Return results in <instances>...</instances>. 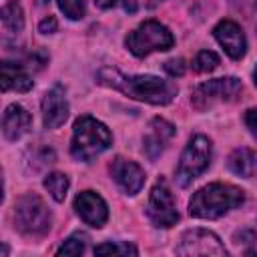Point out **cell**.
I'll use <instances>...</instances> for the list:
<instances>
[{
  "label": "cell",
  "instance_id": "14",
  "mask_svg": "<svg viewBox=\"0 0 257 257\" xmlns=\"http://www.w3.org/2000/svg\"><path fill=\"white\" fill-rule=\"evenodd\" d=\"M32 122L30 112L20 104H10L2 118V133L8 141H18L24 133H28Z\"/></svg>",
  "mask_w": 257,
  "mask_h": 257
},
{
  "label": "cell",
  "instance_id": "9",
  "mask_svg": "<svg viewBox=\"0 0 257 257\" xmlns=\"http://www.w3.org/2000/svg\"><path fill=\"white\" fill-rule=\"evenodd\" d=\"M147 215L153 221L155 227H173L179 221V211L173 199V193L169 191V187L165 185V181H159L153 189H151V197H149V207H147Z\"/></svg>",
  "mask_w": 257,
  "mask_h": 257
},
{
  "label": "cell",
  "instance_id": "8",
  "mask_svg": "<svg viewBox=\"0 0 257 257\" xmlns=\"http://www.w3.org/2000/svg\"><path fill=\"white\" fill-rule=\"evenodd\" d=\"M177 253L183 257H223L227 255L221 239L207 229H191L181 237Z\"/></svg>",
  "mask_w": 257,
  "mask_h": 257
},
{
  "label": "cell",
  "instance_id": "30",
  "mask_svg": "<svg viewBox=\"0 0 257 257\" xmlns=\"http://www.w3.org/2000/svg\"><path fill=\"white\" fill-rule=\"evenodd\" d=\"M157 2H161V0H153V4H157Z\"/></svg>",
  "mask_w": 257,
  "mask_h": 257
},
{
  "label": "cell",
  "instance_id": "19",
  "mask_svg": "<svg viewBox=\"0 0 257 257\" xmlns=\"http://www.w3.org/2000/svg\"><path fill=\"white\" fill-rule=\"evenodd\" d=\"M44 189L52 195L54 201L60 203V201H64L66 191H68V177L62 173H50L44 179Z\"/></svg>",
  "mask_w": 257,
  "mask_h": 257
},
{
  "label": "cell",
  "instance_id": "2",
  "mask_svg": "<svg viewBox=\"0 0 257 257\" xmlns=\"http://www.w3.org/2000/svg\"><path fill=\"white\" fill-rule=\"evenodd\" d=\"M245 201L243 189L225 183H211L199 189L189 201V213L197 219H219Z\"/></svg>",
  "mask_w": 257,
  "mask_h": 257
},
{
  "label": "cell",
  "instance_id": "21",
  "mask_svg": "<svg viewBox=\"0 0 257 257\" xmlns=\"http://www.w3.org/2000/svg\"><path fill=\"white\" fill-rule=\"evenodd\" d=\"M137 255V247L131 245V243H124V241H118V243H102V245H96L94 247V255Z\"/></svg>",
  "mask_w": 257,
  "mask_h": 257
},
{
  "label": "cell",
  "instance_id": "5",
  "mask_svg": "<svg viewBox=\"0 0 257 257\" xmlns=\"http://www.w3.org/2000/svg\"><path fill=\"white\" fill-rule=\"evenodd\" d=\"M124 44L135 56H147L157 50H169L175 44V38L165 24L157 20H147L133 32H128Z\"/></svg>",
  "mask_w": 257,
  "mask_h": 257
},
{
  "label": "cell",
  "instance_id": "7",
  "mask_svg": "<svg viewBox=\"0 0 257 257\" xmlns=\"http://www.w3.org/2000/svg\"><path fill=\"white\" fill-rule=\"evenodd\" d=\"M239 94H241V80L235 76H223L199 84L191 94V102L197 110H205L217 102H231Z\"/></svg>",
  "mask_w": 257,
  "mask_h": 257
},
{
  "label": "cell",
  "instance_id": "4",
  "mask_svg": "<svg viewBox=\"0 0 257 257\" xmlns=\"http://www.w3.org/2000/svg\"><path fill=\"white\" fill-rule=\"evenodd\" d=\"M14 223L16 229L30 237H40L50 229L52 215L44 201L36 195H24L16 201L14 207Z\"/></svg>",
  "mask_w": 257,
  "mask_h": 257
},
{
  "label": "cell",
  "instance_id": "28",
  "mask_svg": "<svg viewBox=\"0 0 257 257\" xmlns=\"http://www.w3.org/2000/svg\"><path fill=\"white\" fill-rule=\"evenodd\" d=\"M255 243L257 241V235L253 233V231H249V229H245V231H241V233H237L235 235V243Z\"/></svg>",
  "mask_w": 257,
  "mask_h": 257
},
{
  "label": "cell",
  "instance_id": "13",
  "mask_svg": "<svg viewBox=\"0 0 257 257\" xmlns=\"http://www.w3.org/2000/svg\"><path fill=\"white\" fill-rule=\"evenodd\" d=\"M68 116V102L62 86H52L42 98V122L46 128H58Z\"/></svg>",
  "mask_w": 257,
  "mask_h": 257
},
{
  "label": "cell",
  "instance_id": "12",
  "mask_svg": "<svg viewBox=\"0 0 257 257\" xmlns=\"http://www.w3.org/2000/svg\"><path fill=\"white\" fill-rule=\"evenodd\" d=\"M215 38L219 40V44L225 48V52L233 58L239 60L245 56L247 50V42H245V34L241 30V26L233 20H221L215 28H213Z\"/></svg>",
  "mask_w": 257,
  "mask_h": 257
},
{
  "label": "cell",
  "instance_id": "22",
  "mask_svg": "<svg viewBox=\"0 0 257 257\" xmlns=\"http://www.w3.org/2000/svg\"><path fill=\"white\" fill-rule=\"evenodd\" d=\"M219 66V56L213 50H201L193 60V70L197 72H211Z\"/></svg>",
  "mask_w": 257,
  "mask_h": 257
},
{
  "label": "cell",
  "instance_id": "3",
  "mask_svg": "<svg viewBox=\"0 0 257 257\" xmlns=\"http://www.w3.org/2000/svg\"><path fill=\"white\" fill-rule=\"evenodd\" d=\"M112 143L110 131L96 120L90 114H84L76 118L74 131H72V143H70V153L76 161H92L96 155L104 153Z\"/></svg>",
  "mask_w": 257,
  "mask_h": 257
},
{
  "label": "cell",
  "instance_id": "26",
  "mask_svg": "<svg viewBox=\"0 0 257 257\" xmlns=\"http://www.w3.org/2000/svg\"><path fill=\"white\" fill-rule=\"evenodd\" d=\"M56 28H58V24H56V18H54V16H48V18H44V20L38 24V30H40L42 34H52V32H56Z\"/></svg>",
  "mask_w": 257,
  "mask_h": 257
},
{
  "label": "cell",
  "instance_id": "24",
  "mask_svg": "<svg viewBox=\"0 0 257 257\" xmlns=\"http://www.w3.org/2000/svg\"><path fill=\"white\" fill-rule=\"evenodd\" d=\"M96 6L100 8H114V6H122L124 12H135L139 6V0H94Z\"/></svg>",
  "mask_w": 257,
  "mask_h": 257
},
{
  "label": "cell",
  "instance_id": "17",
  "mask_svg": "<svg viewBox=\"0 0 257 257\" xmlns=\"http://www.w3.org/2000/svg\"><path fill=\"white\" fill-rule=\"evenodd\" d=\"M227 167L239 177H247V179L255 177L257 175V153L247 147L235 149L227 159Z\"/></svg>",
  "mask_w": 257,
  "mask_h": 257
},
{
  "label": "cell",
  "instance_id": "25",
  "mask_svg": "<svg viewBox=\"0 0 257 257\" xmlns=\"http://www.w3.org/2000/svg\"><path fill=\"white\" fill-rule=\"evenodd\" d=\"M165 70L171 74V76H181L185 72V60L183 58H175V60H169L165 64Z\"/></svg>",
  "mask_w": 257,
  "mask_h": 257
},
{
  "label": "cell",
  "instance_id": "6",
  "mask_svg": "<svg viewBox=\"0 0 257 257\" xmlns=\"http://www.w3.org/2000/svg\"><path fill=\"white\" fill-rule=\"evenodd\" d=\"M211 163V141L203 135H195L189 145L185 147L179 167H177V181L181 187L191 185L199 175L207 171Z\"/></svg>",
  "mask_w": 257,
  "mask_h": 257
},
{
  "label": "cell",
  "instance_id": "1",
  "mask_svg": "<svg viewBox=\"0 0 257 257\" xmlns=\"http://www.w3.org/2000/svg\"><path fill=\"white\" fill-rule=\"evenodd\" d=\"M98 82L104 86H110L114 90H120L122 94L143 100L149 104H169L177 96V86L171 80L151 76V74H120L116 68H100L98 70Z\"/></svg>",
  "mask_w": 257,
  "mask_h": 257
},
{
  "label": "cell",
  "instance_id": "16",
  "mask_svg": "<svg viewBox=\"0 0 257 257\" xmlns=\"http://www.w3.org/2000/svg\"><path fill=\"white\" fill-rule=\"evenodd\" d=\"M32 88V80L28 72L24 70L22 64L18 62H2V90H16V92H26Z\"/></svg>",
  "mask_w": 257,
  "mask_h": 257
},
{
  "label": "cell",
  "instance_id": "29",
  "mask_svg": "<svg viewBox=\"0 0 257 257\" xmlns=\"http://www.w3.org/2000/svg\"><path fill=\"white\" fill-rule=\"evenodd\" d=\"M253 78H255V84H257V68H255V72H253Z\"/></svg>",
  "mask_w": 257,
  "mask_h": 257
},
{
  "label": "cell",
  "instance_id": "18",
  "mask_svg": "<svg viewBox=\"0 0 257 257\" xmlns=\"http://www.w3.org/2000/svg\"><path fill=\"white\" fill-rule=\"evenodd\" d=\"M2 24L10 32H20L22 30L24 14H22V6L16 0H10L8 4L2 6Z\"/></svg>",
  "mask_w": 257,
  "mask_h": 257
},
{
  "label": "cell",
  "instance_id": "23",
  "mask_svg": "<svg viewBox=\"0 0 257 257\" xmlns=\"http://www.w3.org/2000/svg\"><path fill=\"white\" fill-rule=\"evenodd\" d=\"M58 8L68 16L70 20H78L84 16V0H56Z\"/></svg>",
  "mask_w": 257,
  "mask_h": 257
},
{
  "label": "cell",
  "instance_id": "10",
  "mask_svg": "<svg viewBox=\"0 0 257 257\" xmlns=\"http://www.w3.org/2000/svg\"><path fill=\"white\" fill-rule=\"evenodd\" d=\"M108 169H110V175H112L114 183L120 187L122 193L137 195L143 189V185H145V173H143V169L135 161L124 159V157H114Z\"/></svg>",
  "mask_w": 257,
  "mask_h": 257
},
{
  "label": "cell",
  "instance_id": "27",
  "mask_svg": "<svg viewBox=\"0 0 257 257\" xmlns=\"http://www.w3.org/2000/svg\"><path fill=\"white\" fill-rule=\"evenodd\" d=\"M245 124H247V128L257 137V108H249V110L245 112Z\"/></svg>",
  "mask_w": 257,
  "mask_h": 257
},
{
  "label": "cell",
  "instance_id": "15",
  "mask_svg": "<svg viewBox=\"0 0 257 257\" xmlns=\"http://www.w3.org/2000/svg\"><path fill=\"white\" fill-rule=\"evenodd\" d=\"M173 135H175V126H173L171 122H167L165 118H159V116L153 118V122H151V133H149L147 139H145V153H147V157H149V159H157V157L163 153L167 141H169Z\"/></svg>",
  "mask_w": 257,
  "mask_h": 257
},
{
  "label": "cell",
  "instance_id": "20",
  "mask_svg": "<svg viewBox=\"0 0 257 257\" xmlns=\"http://www.w3.org/2000/svg\"><path fill=\"white\" fill-rule=\"evenodd\" d=\"M86 233H74L56 249V255H80L86 249Z\"/></svg>",
  "mask_w": 257,
  "mask_h": 257
},
{
  "label": "cell",
  "instance_id": "11",
  "mask_svg": "<svg viewBox=\"0 0 257 257\" xmlns=\"http://www.w3.org/2000/svg\"><path fill=\"white\" fill-rule=\"evenodd\" d=\"M74 209L80 215V219L90 227H102L108 219V207L100 195L94 191H82L74 199Z\"/></svg>",
  "mask_w": 257,
  "mask_h": 257
}]
</instances>
